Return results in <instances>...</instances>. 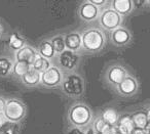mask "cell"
<instances>
[{
	"label": "cell",
	"instance_id": "6da1fadb",
	"mask_svg": "<svg viewBox=\"0 0 150 134\" xmlns=\"http://www.w3.org/2000/svg\"><path fill=\"white\" fill-rule=\"evenodd\" d=\"M67 120L73 127L84 129L91 126L94 120V113L88 105L83 101H75L69 107Z\"/></svg>",
	"mask_w": 150,
	"mask_h": 134
},
{
	"label": "cell",
	"instance_id": "7a4b0ae2",
	"mask_svg": "<svg viewBox=\"0 0 150 134\" xmlns=\"http://www.w3.org/2000/svg\"><path fill=\"white\" fill-rule=\"evenodd\" d=\"M107 43L106 34L99 27H90L81 32V50L86 53H99Z\"/></svg>",
	"mask_w": 150,
	"mask_h": 134
},
{
	"label": "cell",
	"instance_id": "3957f363",
	"mask_svg": "<svg viewBox=\"0 0 150 134\" xmlns=\"http://www.w3.org/2000/svg\"><path fill=\"white\" fill-rule=\"evenodd\" d=\"M61 90L70 98H80L86 92V80L83 76L77 71L65 73Z\"/></svg>",
	"mask_w": 150,
	"mask_h": 134
},
{
	"label": "cell",
	"instance_id": "277c9868",
	"mask_svg": "<svg viewBox=\"0 0 150 134\" xmlns=\"http://www.w3.org/2000/svg\"><path fill=\"white\" fill-rule=\"evenodd\" d=\"M131 74L125 64L120 62H112L104 69L102 73V80L108 87L114 88L123 79Z\"/></svg>",
	"mask_w": 150,
	"mask_h": 134
},
{
	"label": "cell",
	"instance_id": "5b68a950",
	"mask_svg": "<svg viewBox=\"0 0 150 134\" xmlns=\"http://www.w3.org/2000/svg\"><path fill=\"white\" fill-rule=\"evenodd\" d=\"M27 115V107L19 98L11 97L6 100L3 118L13 123H20Z\"/></svg>",
	"mask_w": 150,
	"mask_h": 134
},
{
	"label": "cell",
	"instance_id": "8992f818",
	"mask_svg": "<svg viewBox=\"0 0 150 134\" xmlns=\"http://www.w3.org/2000/svg\"><path fill=\"white\" fill-rule=\"evenodd\" d=\"M98 23L99 28H101L104 32H111L122 26L123 18L115 11H113L110 6H108L101 11L100 15L98 18Z\"/></svg>",
	"mask_w": 150,
	"mask_h": 134
},
{
	"label": "cell",
	"instance_id": "52a82bcc",
	"mask_svg": "<svg viewBox=\"0 0 150 134\" xmlns=\"http://www.w3.org/2000/svg\"><path fill=\"white\" fill-rule=\"evenodd\" d=\"M141 84L138 78L133 74L127 76L116 87L113 88L117 95L123 98H132L140 92Z\"/></svg>",
	"mask_w": 150,
	"mask_h": 134
},
{
	"label": "cell",
	"instance_id": "ba28073f",
	"mask_svg": "<svg viewBox=\"0 0 150 134\" xmlns=\"http://www.w3.org/2000/svg\"><path fill=\"white\" fill-rule=\"evenodd\" d=\"M81 62V55L79 52L70 51L65 49L62 53L57 55V64L58 68H60L64 73L75 72L79 67Z\"/></svg>",
	"mask_w": 150,
	"mask_h": 134
},
{
	"label": "cell",
	"instance_id": "9c48e42d",
	"mask_svg": "<svg viewBox=\"0 0 150 134\" xmlns=\"http://www.w3.org/2000/svg\"><path fill=\"white\" fill-rule=\"evenodd\" d=\"M134 36L132 31L125 26H120L117 29L109 32V40L115 47L122 48L133 42Z\"/></svg>",
	"mask_w": 150,
	"mask_h": 134
},
{
	"label": "cell",
	"instance_id": "30bf717a",
	"mask_svg": "<svg viewBox=\"0 0 150 134\" xmlns=\"http://www.w3.org/2000/svg\"><path fill=\"white\" fill-rule=\"evenodd\" d=\"M64 79V72L57 66H52L40 76V84L47 88L61 87Z\"/></svg>",
	"mask_w": 150,
	"mask_h": 134
},
{
	"label": "cell",
	"instance_id": "8fae6325",
	"mask_svg": "<svg viewBox=\"0 0 150 134\" xmlns=\"http://www.w3.org/2000/svg\"><path fill=\"white\" fill-rule=\"evenodd\" d=\"M100 13V9L95 6L94 4H92L90 0H84L80 2L77 8L78 18L86 23H93L95 21H98Z\"/></svg>",
	"mask_w": 150,
	"mask_h": 134
},
{
	"label": "cell",
	"instance_id": "7c38bea8",
	"mask_svg": "<svg viewBox=\"0 0 150 134\" xmlns=\"http://www.w3.org/2000/svg\"><path fill=\"white\" fill-rule=\"evenodd\" d=\"M64 41L66 49L79 52L81 50V32L76 30L67 32L64 35Z\"/></svg>",
	"mask_w": 150,
	"mask_h": 134
},
{
	"label": "cell",
	"instance_id": "4fadbf2b",
	"mask_svg": "<svg viewBox=\"0 0 150 134\" xmlns=\"http://www.w3.org/2000/svg\"><path fill=\"white\" fill-rule=\"evenodd\" d=\"M37 55V49H35L33 46L28 45V44H26L24 47H22L21 49L15 52L16 62H24L29 65L33 64L34 60H35Z\"/></svg>",
	"mask_w": 150,
	"mask_h": 134
},
{
	"label": "cell",
	"instance_id": "5bb4252c",
	"mask_svg": "<svg viewBox=\"0 0 150 134\" xmlns=\"http://www.w3.org/2000/svg\"><path fill=\"white\" fill-rule=\"evenodd\" d=\"M109 6L122 18L131 15L135 11L133 0H112L109 2Z\"/></svg>",
	"mask_w": 150,
	"mask_h": 134
},
{
	"label": "cell",
	"instance_id": "9a60e30c",
	"mask_svg": "<svg viewBox=\"0 0 150 134\" xmlns=\"http://www.w3.org/2000/svg\"><path fill=\"white\" fill-rule=\"evenodd\" d=\"M134 125L131 116L129 114H123L119 116L118 122L116 124V129L118 134H131L134 130Z\"/></svg>",
	"mask_w": 150,
	"mask_h": 134
},
{
	"label": "cell",
	"instance_id": "2e32d148",
	"mask_svg": "<svg viewBox=\"0 0 150 134\" xmlns=\"http://www.w3.org/2000/svg\"><path fill=\"white\" fill-rule=\"evenodd\" d=\"M119 113L114 107H105L100 114V117L104 120V122L109 126H116L119 119Z\"/></svg>",
	"mask_w": 150,
	"mask_h": 134
},
{
	"label": "cell",
	"instance_id": "e0dca14e",
	"mask_svg": "<svg viewBox=\"0 0 150 134\" xmlns=\"http://www.w3.org/2000/svg\"><path fill=\"white\" fill-rule=\"evenodd\" d=\"M37 52L40 56L47 58V60H52V58L57 56L56 52H54V48H52V43H50V39H44L40 42L39 45H38V48H37Z\"/></svg>",
	"mask_w": 150,
	"mask_h": 134
},
{
	"label": "cell",
	"instance_id": "ac0fdd59",
	"mask_svg": "<svg viewBox=\"0 0 150 134\" xmlns=\"http://www.w3.org/2000/svg\"><path fill=\"white\" fill-rule=\"evenodd\" d=\"M129 116H131L134 127L138 128V129L145 130V128L148 125V121L144 109H137V111L133 112Z\"/></svg>",
	"mask_w": 150,
	"mask_h": 134
},
{
	"label": "cell",
	"instance_id": "d6986e66",
	"mask_svg": "<svg viewBox=\"0 0 150 134\" xmlns=\"http://www.w3.org/2000/svg\"><path fill=\"white\" fill-rule=\"evenodd\" d=\"M40 76L41 74L38 73L37 71H35L34 69H30L27 72V74H25L23 77L21 78L22 82H23L24 85L28 87H35L37 85L40 84Z\"/></svg>",
	"mask_w": 150,
	"mask_h": 134
},
{
	"label": "cell",
	"instance_id": "ffe728a7",
	"mask_svg": "<svg viewBox=\"0 0 150 134\" xmlns=\"http://www.w3.org/2000/svg\"><path fill=\"white\" fill-rule=\"evenodd\" d=\"M52 66V60H47V58H42V56H40L39 54L36 56L33 64L31 65L32 69L37 71V72L40 73V74H42V73L45 72L46 70H48Z\"/></svg>",
	"mask_w": 150,
	"mask_h": 134
},
{
	"label": "cell",
	"instance_id": "44dd1931",
	"mask_svg": "<svg viewBox=\"0 0 150 134\" xmlns=\"http://www.w3.org/2000/svg\"><path fill=\"white\" fill-rule=\"evenodd\" d=\"M26 45V41L19 33L17 32H13V33H11L8 36V46L11 49L18 51L19 49H21L22 47Z\"/></svg>",
	"mask_w": 150,
	"mask_h": 134
},
{
	"label": "cell",
	"instance_id": "7402d4cb",
	"mask_svg": "<svg viewBox=\"0 0 150 134\" xmlns=\"http://www.w3.org/2000/svg\"><path fill=\"white\" fill-rule=\"evenodd\" d=\"M13 60L7 56H0V76L6 77L13 74Z\"/></svg>",
	"mask_w": 150,
	"mask_h": 134
},
{
	"label": "cell",
	"instance_id": "603a6c76",
	"mask_svg": "<svg viewBox=\"0 0 150 134\" xmlns=\"http://www.w3.org/2000/svg\"><path fill=\"white\" fill-rule=\"evenodd\" d=\"M21 132V126L19 123H13V122L3 120L0 125V134H20Z\"/></svg>",
	"mask_w": 150,
	"mask_h": 134
},
{
	"label": "cell",
	"instance_id": "cb8c5ba5",
	"mask_svg": "<svg viewBox=\"0 0 150 134\" xmlns=\"http://www.w3.org/2000/svg\"><path fill=\"white\" fill-rule=\"evenodd\" d=\"M50 43H52V46L54 48L56 54L62 53L65 49H66V46H65V41H64V35L63 34H58V35L52 36L50 39Z\"/></svg>",
	"mask_w": 150,
	"mask_h": 134
},
{
	"label": "cell",
	"instance_id": "d4e9b609",
	"mask_svg": "<svg viewBox=\"0 0 150 134\" xmlns=\"http://www.w3.org/2000/svg\"><path fill=\"white\" fill-rule=\"evenodd\" d=\"M31 69V65L24 62H13V74H15L17 77L22 78L25 74H27L28 71Z\"/></svg>",
	"mask_w": 150,
	"mask_h": 134
},
{
	"label": "cell",
	"instance_id": "484cf974",
	"mask_svg": "<svg viewBox=\"0 0 150 134\" xmlns=\"http://www.w3.org/2000/svg\"><path fill=\"white\" fill-rule=\"evenodd\" d=\"M91 126H92V131L93 132L102 134L109 125H107V124L104 122V120L99 116L98 118H96L95 120H93Z\"/></svg>",
	"mask_w": 150,
	"mask_h": 134
},
{
	"label": "cell",
	"instance_id": "4316f807",
	"mask_svg": "<svg viewBox=\"0 0 150 134\" xmlns=\"http://www.w3.org/2000/svg\"><path fill=\"white\" fill-rule=\"evenodd\" d=\"M91 3L94 4L96 7H98L100 11H103L104 8L109 6V2L106 0H90Z\"/></svg>",
	"mask_w": 150,
	"mask_h": 134
},
{
	"label": "cell",
	"instance_id": "83f0119b",
	"mask_svg": "<svg viewBox=\"0 0 150 134\" xmlns=\"http://www.w3.org/2000/svg\"><path fill=\"white\" fill-rule=\"evenodd\" d=\"M66 134H86V132L84 131L83 129H80V128L70 126V127L67 129Z\"/></svg>",
	"mask_w": 150,
	"mask_h": 134
},
{
	"label": "cell",
	"instance_id": "f1b7e54d",
	"mask_svg": "<svg viewBox=\"0 0 150 134\" xmlns=\"http://www.w3.org/2000/svg\"><path fill=\"white\" fill-rule=\"evenodd\" d=\"M5 105H6V99L0 96V117L3 116L4 109H5Z\"/></svg>",
	"mask_w": 150,
	"mask_h": 134
},
{
	"label": "cell",
	"instance_id": "f546056e",
	"mask_svg": "<svg viewBox=\"0 0 150 134\" xmlns=\"http://www.w3.org/2000/svg\"><path fill=\"white\" fill-rule=\"evenodd\" d=\"M144 112L146 114V117H147V121L148 124H150V103H147V105L144 107Z\"/></svg>",
	"mask_w": 150,
	"mask_h": 134
},
{
	"label": "cell",
	"instance_id": "4dcf8cb0",
	"mask_svg": "<svg viewBox=\"0 0 150 134\" xmlns=\"http://www.w3.org/2000/svg\"><path fill=\"white\" fill-rule=\"evenodd\" d=\"M142 9H147V11H150V0H143Z\"/></svg>",
	"mask_w": 150,
	"mask_h": 134
},
{
	"label": "cell",
	"instance_id": "1f68e13d",
	"mask_svg": "<svg viewBox=\"0 0 150 134\" xmlns=\"http://www.w3.org/2000/svg\"><path fill=\"white\" fill-rule=\"evenodd\" d=\"M131 134H146L145 130L143 129H138V128H134V130L132 131Z\"/></svg>",
	"mask_w": 150,
	"mask_h": 134
},
{
	"label": "cell",
	"instance_id": "d6a6232c",
	"mask_svg": "<svg viewBox=\"0 0 150 134\" xmlns=\"http://www.w3.org/2000/svg\"><path fill=\"white\" fill-rule=\"evenodd\" d=\"M145 132L146 134H150V124H148L147 127L145 128Z\"/></svg>",
	"mask_w": 150,
	"mask_h": 134
},
{
	"label": "cell",
	"instance_id": "836d02e7",
	"mask_svg": "<svg viewBox=\"0 0 150 134\" xmlns=\"http://www.w3.org/2000/svg\"><path fill=\"white\" fill-rule=\"evenodd\" d=\"M2 33H3V28H2V26H1V24H0V37H1Z\"/></svg>",
	"mask_w": 150,
	"mask_h": 134
},
{
	"label": "cell",
	"instance_id": "e575fe53",
	"mask_svg": "<svg viewBox=\"0 0 150 134\" xmlns=\"http://www.w3.org/2000/svg\"><path fill=\"white\" fill-rule=\"evenodd\" d=\"M1 122H2V120H1V117H0V125H1Z\"/></svg>",
	"mask_w": 150,
	"mask_h": 134
},
{
	"label": "cell",
	"instance_id": "d590c367",
	"mask_svg": "<svg viewBox=\"0 0 150 134\" xmlns=\"http://www.w3.org/2000/svg\"><path fill=\"white\" fill-rule=\"evenodd\" d=\"M93 134H100V133H95V132H93Z\"/></svg>",
	"mask_w": 150,
	"mask_h": 134
}]
</instances>
